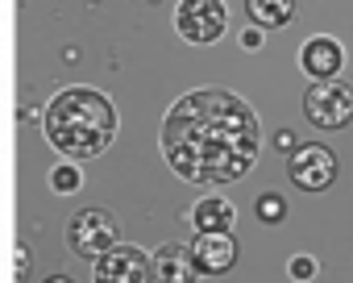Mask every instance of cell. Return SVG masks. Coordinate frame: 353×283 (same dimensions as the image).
I'll return each instance as SVG.
<instances>
[{
	"label": "cell",
	"mask_w": 353,
	"mask_h": 283,
	"mask_svg": "<svg viewBox=\"0 0 353 283\" xmlns=\"http://www.w3.org/2000/svg\"><path fill=\"white\" fill-rule=\"evenodd\" d=\"M121 242V225H117V217L112 213H104V208H83V213H75L71 217V225H67V246L79 254V258H100L104 250H112Z\"/></svg>",
	"instance_id": "cell-5"
},
{
	"label": "cell",
	"mask_w": 353,
	"mask_h": 283,
	"mask_svg": "<svg viewBox=\"0 0 353 283\" xmlns=\"http://www.w3.org/2000/svg\"><path fill=\"white\" fill-rule=\"evenodd\" d=\"M299 67L307 79H336L345 71V46L328 34H316L299 46Z\"/></svg>",
	"instance_id": "cell-8"
},
{
	"label": "cell",
	"mask_w": 353,
	"mask_h": 283,
	"mask_svg": "<svg viewBox=\"0 0 353 283\" xmlns=\"http://www.w3.org/2000/svg\"><path fill=\"white\" fill-rule=\"evenodd\" d=\"M42 283H75L71 275H50V279H42Z\"/></svg>",
	"instance_id": "cell-19"
},
{
	"label": "cell",
	"mask_w": 353,
	"mask_h": 283,
	"mask_svg": "<svg viewBox=\"0 0 353 283\" xmlns=\"http://www.w3.org/2000/svg\"><path fill=\"white\" fill-rule=\"evenodd\" d=\"M192 225H196V233H233L237 213H233V204L225 196H204L192 208Z\"/></svg>",
	"instance_id": "cell-11"
},
{
	"label": "cell",
	"mask_w": 353,
	"mask_h": 283,
	"mask_svg": "<svg viewBox=\"0 0 353 283\" xmlns=\"http://www.w3.org/2000/svg\"><path fill=\"white\" fill-rule=\"evenodd\" d=\"M17 266H21V279H26V275H30V250H26V246L17 250Z\"/></svg>",
	"instance_id": "cell-18"
},
{
	"label": "cell",
	"mask_w": 353,
	"mask_h": 283,
	"mask_svg": "<svg viewBox=\"0 0 353 283\" xmlns=\"http://www.w3.org/2000/svg\"><path fill=\"white\" fill-rule=\"evenodd\" d=\"M336 155L328 146H320V142H303V146H295L287 155V179L299 188V192H328L336 184Z\"/></svg>",
	"instance_id": "cell-4"
},
{
	"label": "cell",
	"mask_w": 353,
	"mask_h": 283,
	"mask_svg": "<svg viewBox=\"0 0 353 283\" xmlns=\"http://www.w3.org/2000/svg\"><path fill=\"white\" fill-rule=\"evenodd\" d=\"M92 283H154V262L141 246L117 242L100 258H92Z\"/></svg>",
	"instance_id": "cell-7"
},
{
	"label": "cell",
	"mask_w": 353,
	"mask_h": 283,
	"mask_svg": "<svg viewBox=\"0 0 353 283\" xmlns=\"http://www.w3.org/2000/svg\"><path fill=\"white\" fill-rule=\"evenodd\" d=\"M79 188H83V175H79L75 163H59V167L50 171V192H59V196H75Z\"/></svg>",
	"instance_id": "cell-13"
},
{
	"label": "cell",
	"mask_w": 353,
	"mask_h": 283,
	"mask_svg": "<svg viewBox=\"0 0 353 283\" xmlns=\"http://www.w3.org/2000/svg\"><path fill=\"white\" fill-rule=\"evenodd\" d=\"M254 213H258L262 225H283V221H287V200H283L279 192H262L258 204H254Z\"/></svg>",
	"instance_id": "cell-14"
},
{
	"label": "cell",
	"mask_w": 353,
	"mask_h": 283,
	"mask_svg": "<svg viewBox=\"0 0 353 283\" xmlns=\"http://www.w3.org/2000/svg\"><path fill=\"white\" fill-rule=\"evenodd\" d=\"M274 146H279V150H287V155H291V150H295V146H299V142H295V133H291V129H279V133H274Z\"/></svg>",
	"instance_id": "cell-16"
},
{
	"label": "cell",
	"mask_w": 353,
	"mask_h": 283,
	"mask_svg": "<svg viewBox=\"0 0 353 283\" xmlns=\"http://www.w3.org/2000/svg\"><path fill=\"white\" fill-rule=\"evenodd\" d=\"M241 46H245V50H258V46H262V30H258V26H250V30L241 34Z\"/></svg>",
	"instance_id": "cell-17"
},
{
	"label": "cell",
	"mask_w": 353,
	"mask_h": 283,
	"mask_svg": "<svg viewBox=\"0 0 353 283\" xmlns=\"http://www.w3.org/2000/svg\"><path fill=\"white\" fill-rule=\"evenodd\" d=\"M117 104H112V96H104L100 88H83V84H75V88H63L50 104H46V113H42V133H46V142L59 150V155H67L71 163L75 159H96V155H104L108 146H112V137H117Z\"/></svg>",
	"instance_id": "cell-2"
},
{
	"label": "cell",
	"mask_w": 353,
	"mask_h": 283,
	"mask_svg": "<svg viewBox=\"0 0 353 283\" xmlns=\"http://www.w3.org/2000/svg\"><path fill=\"white\" fill-rule=\"evenodd\" d=\"M245 13L258 30H283L295 17V0H245Z\"/></svg>",
	"instance_id": "cell-12"
},
{
	"label": "cell",
	"mask_w": 353,
	"mask_h": 283,
	"mask_svg": "<svg viewBox=\"0 0 353 283\" xmlns=\"http://www.w3.org/2000/svg\"><path fill=\"white\" fill-rule=\"evenodd\" d=\"M158 146L166 167L183 184L225 188L254 171L262 155V125L237 92L196 88L166 108Z\"/></svg>",
	"instance_id": "cell-1"
},
{
	"label": "cell",
	"mask_w": 353,
	"mask_h": 283,
	"mask_svg": "<svg viewBox=\"0 0 353 283\" xmlns=\"http://www.w3.org/2000/svg\"><path fill=\"white\" fill-rule=\"evenodd\" d=\"M303 117L332 133V129H345L353 121V88L336 75V79H312V88L303 92Z\"/></svg>",
	"instance_id": "cell-3"
},
{
	"label": "cell",
	"mask_w": 353,
	"mask_h": 283,
	"mask_svg": "<svg viewBox=\"0 0 353 283\" xmlns=\"http://www.w3.org/2000/svg\"><path fill=\"white\" fill-rule=\"evenodd\" d=\"M150 262H154V283H196L200 279L192 246H179V242H162L150 254Z\"/></svg>",
	"instance_id": "cell-10"
},
{
	"label": "cell",
	"mask_w": 353,
	"mask_h": 283,
	"mask_svg": "<svg viewBox=\"0 0 353 283\" xmlns=\"http://www.w3.org/2000/svg\"><path fill=\"white\" fill-rule=\"evenodd\" d=\"M192 258L200 275H229L237 266V237L233 233H196Z\"/></svg>",
	"instance_id": "cell-9"
},
{
	"label": "cell",
	"mask_w": 353,
	"mask_h": 283,
	"mask_svg": "<svg viewBox=\"0 0 353 283\" xmlns=\"http://www.w3.org/2000/svg\"><path fill=\"white\" fill-rule=\"evenodd\" d=\"M316 271H320V262H316L312 254H295V258L287 262V275H291L295 283H312V279H316Z\"/></svg>",
	"instance_id": "cell-15"
},
{
	"label": "cell",
	"mask_w": 353,
	"mask_h": 283,
	"mask_svg": "<svg viewBox=\"0 0 353 283\" xmlns=\"http://www.w3.org/2000/svg\"><path fill=\"white\" fill-rule=\"evenodd\" d=\"M225 26H229V13H225L221 0H179V5H174V30L192 46L221 42Z\"/></svg>",
	"instance_id": "cell-6"
}]
</instances>
